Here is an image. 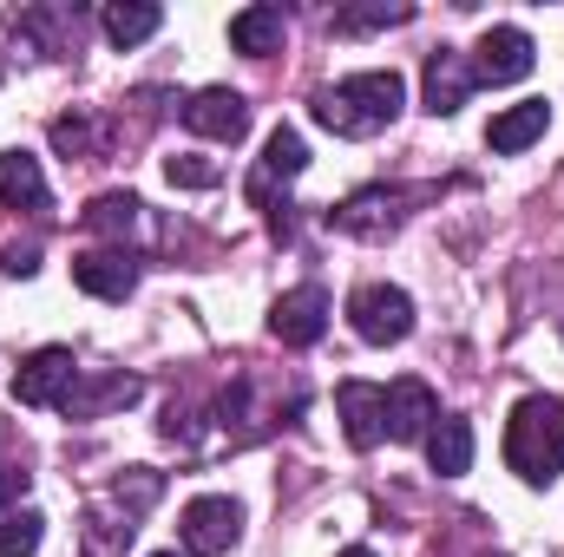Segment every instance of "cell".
I'll return each mask as SVG.
<instances>
[{"instance_id": "5", "label": "cell", "mask_w": 564, "mask_h": 557, "mask_svg": "<svg viewBox=\"0 0 564 557\" xmlns=\"http://www.w3.org/2000/svg\"><path fill=\"white\" fill-rule=\"evenodd\" d=\"M177 538H184V551H191V557H224L237 538H243V505H237V499L204 492V499H191V505H184Z\"/></svg>"}, {"instance_id": "30", "label": "cell", "mask_w": 564, "mask_h": 557, "mask_svg": "<svg viewBox=\"0 0 564 557\" xmlns=\"http://www.w3.org/2000/svg\"><path fill=\"white\" fill-rule=\"evenodd\" d=\"M158 557H177V551H158Z\"/></svg>"}, {"instance_id": "6", "label": "cell", "mask_w": 564, "mask_h": 557, "mask_svg": "<svg viewBox=\"0 0 564 557\" xmlns=\"http://www.w3.org/2000/svg\"><path fill=\"white\" fill-rule=\"evenodd\" d=\"M86 368L73 361V348H33L26 361H20V374H13V401L20 407H66V394H73V381H79Z\"/></svg>"}, {"instance_id": "11", "label": "cell", "mask_w": 564, "mask_h": 557, "mask_svg": "<svg viewBox=\"0 0 564 557\" xmlns=\"http://www.w3.org/2000/svg\"><path fill=\"white\" fill-rule=\"evenodd\" d=\"M73 282L99 302H126L139 288V263L126 250H86V256H73Z\"/></svg>"}, {"instance_id": "12", "label": "cell", "mask_w": 564, "mask_h": 557, "mask_svg": "<svg viewBox=\"0 0 564 557\" xmlns=\"http://www.w3.org/2000/svg\"><path fill=\"white\" fill-rule=\"evenodd\" d=\"M433 419H440V401H433V387H426V381L408 374V381H394V387H388V439H401V446H408V439H426V433H433Z\"/></svg>"}, {"instance_id": "18", "label": "cell", "mask_w": 564, "mask_h": 557, "mask_svg": "<svg viewBox=\"0 0 564 557\" xmlns=\"http://www.w3.org/2000/svg\"><path fill=\"white\" fill-rule=\"evenodd\" d=\"M282 33H289L282 7H243V13H230V46H237V53H250V59L282 53Z\"/></svg>"}, {"instance_id": "4", "label": "cell", "mask_w": 564, "mask_h": 557, "mask_svg": "<svg viewBox=\"0 0 564 557\" xmlns=\"http://www.w3.org/2000/svg\"><path fill=\"white\" fill-rule=\"evenodd\" d=\"M302 164H308V144H302V132L295 125H276L270 139H263V157H257V177H250V204L257 210H270V230H289V204H276V177L289 184V177H302Z\"/></svg>"}, {"instance_id": "20", "label": "cell", "mask_w": 564, "mask_h": 557, "mask_svg": "<svg viewBox=\"0 0 564 557\" xmlns=\"http://www.w3.org/2000/svg\"><path fill=\"white\" fill-rule=\"evenodd\" d=\"M99 26H106V40H112V46H139V40H151V33L164 26V13H158L151 0H112Z\"/></svg>"}, {"instance_id": "19", "label": "cell", "mask_w": 564, "mask_h": 557, "mask_svg": "<svg viewBox=\"0 0 564 557\" xmlns=\"http://www.w3.org/2000/svg\"><path fill=\"white\" fill-rule=\"evenodd\" d=\"M394 204H401V190H361V197L335 204V230H348V237H381V230H394Z\"/></svg>"}, {"instance_id": "24", "label": "cell", "mask_w": 564, "mask_h": 557, "mask_svg": "<svg viewBox=\"0 0 564 557\" xmlns=\"http://www.w3.org/2000/svg\"><path fill=\"white\" fill-rule=\"evenodd\" d=\"M164 177H171L177 190H210L224 171H217L210 157H197V151H177V157H164Z\"/></svg>"}, {"instance_id": "29", "label": "cell", "mask_w": 564, "mask_h": 557, "mask_svg": "<svg viewBox=\"0 0 564 557\" xmlns=\"http://www.w3.org/2000/svg\"><path fill=\"white\" fill-rule=\"evenodd\" d=\"M335 557H375V551L368 545H348V551H335Z\"/></svg>"}, {"instance_id": "7", "label": "cell", "mask_w": 564, "mask_h": 557, "mask_svg": "<svg viewBox=\"0 0 564 557\" xmlns=\"http://www.w3.org/2000/svg\"><path fill=\"white\" fill-rule=\"evenodd\" d=\"M322 328H328V288H322V282L289 288L276 308H270V335H276L282 348H315Z\"/></svg>"}, {"instance_id": "16", "label": "cell", "mask_w": 564, "mask_h": 557, "mask_svg": "<svg viewBox=\"0 0 564 557\" xmlns=\"http://www.w3.org/2000/svg\"><path fill=\"white\" fill-rule=\"evenodd\" d=\"M0 204L7 210H46V171L26 151H0Z\"/></svg>"}, {"instance_id": "1", "label": "cell", "mask_w": 564, "mask_h": 557, "mask_svg": "<svg viewBox=\"0 0 564 557\" xmlns=\"http://www.w3.org/2000/svg\"><path fill=\"white\" fill-rule=\"evenodd\" d=\"M401 106H408V79H401L394 66H388V73H348V79H335L328 92H315V119H322L328 132H341V139H368V132L394 125Z\"/></svg>"}, {"instance_id": "3", "label": "cell", "mask_w": 564, "mask_h": 557, "mask_svg": "<svg viewBox=\"0 0 564 557\" xmlns=\"http://www.w3.org/2000/svg\"><path fill=\"white\" fill-rule=\"evenodd\" d=\"M348 321H355V335L375 341V348L408 341V335H414V295L394 288V282H361V288L348 295Z\"/></svg>"}, {"instance_id": "21", "label": "cell", "mask_w": 564, "mask_h": 557, "mask_svg": "<svg viewBox=\"0 0 564 557\" xmlns=\"http://www.w3.org/2000/svg\"><path fill=\"white\" fill-rule=\"evenodd\" d=\"M139 197L132 190H99L93 204H86V230H99V237H126L132 223H139Z\"/></svg>"}, {"instance_id": "17", "label": "cell", "mask_w": 564, "mask_h": 557, "mask_svg": "<svg viewBox=\"0 0 564 557\" xmlns=\"http://www.w3.org/2000/svg\"><path fill=\"white\" fill-rule=\"evenodd\" d=\"M426 466H433L440 479H459V472L473 466V419H459V414L433 419V433H426Z\"/></svg>"}, {"instance_id": "28", "label": "cell", "mask_w": 564, "mask_h": 557, "mask_svg": "<svg viewBox=\"0 0 564 557\" xmlns=\"http://www.w3.org/2000/svg\"><path fill=\"white\" fill-rule=\"evenodd\" d=\"M20 492H26V472H20V466H0V512H13Z\"/></svg>"}, {"instance_id": "10", "label": "cell", "mask_w": 564, "mask_h": 557, "mask_svg": "<svg viewBox=\"0 0 564 557\" xmlns=\"http://www.w3.org/2000/svg\"><path fill=\"white\" fill-rule=\"evenodd\" d=\"M335 407H341V433H348L355 452H368V446L388 439V387L341 381V387H335Z\"/></svg>"}, {"instance_id": "25", "label": "cell", "mask_w": 564, "mask_h": 557, "mask_svg": "<svg viewBox=\"0 0 564 557\" xmlns=\"http://www.w3.org/2000/svg\"><path fill=\"white\" fill-rule=\"evenodd\" d=\"M112 492H119V505H126V518H139L144 505H151V499L164 492V479H158L151 466H132V472H126V479H119Z\"/></svg>"}, {"instance_id": "23", "label": "cell", "mask_w": 564, "mask_h": 557, "mask_svg": "<svg viewBox=\"0 0 564 557\" xmlns=\"http://www.w3.org/2000/svg\"><path fill=\"white\" fill-rule=\"evenodd\" d=\"M401 20H414V7H341L335 33H375V26H401Z\"/></svg>"}, {"instance_id": "2", "label": "cell", "mask_w": 564, "mask_h": 557, "mask_svg": "<svg viewBox=\"0 0 564 557\" xmlns=\"http://www.w3.org/2000/svg\"><path fill=\"white\" fill-rule=\"evenodd\" d=\"M506 466L525 485H552L564 472V401L552 394H525L506 419Z\"/></svg>"}, {"instance_id": "8", "label": "cell", "mask_w": 564, "mask_h": 557, "mask_svg": "<svg viewBox=\"0 0 564 557\" xmlns=\"http://www.w3.org/2000/svg\"><path fill=\"white\" fill-rule=\"evenodd\" d=\"M184 125H191L197 139L237 144L243 132H250V99H243V92H230V86H204V92L184 106Z\"/></svg>"}, {"instance_id": "27", "label": "cell", "mask_w": 564, "mask_h": 557, "mask_svg": "<svg viewBox=\"0 0 564 557\" xmlns=\"http://www.w3.org/2000/svg\"><path fill=\"white\" fill-rule=\"evenodd\" d=\"M33 256H40L33 243H7V250H0V270H7V276H33V270H40Z\"/></svg>"}, {"instance_id": "26", "label": "cell", "mask_w": 564, "mask_h": 557, "mask_svg": "<svg viewBox=\"0 0 564 557\" xmlns=\"http://www.w3.org/2000/svg\"><path fill=\"white\" fill-rule=\"evenodd\" d=\"M53 144H59L66 157H86V151H93V125H86V119H53Z\"/></svg>"}, {"instance_id": "13", "label": "cell", "mask_w": 564, "mask_h": 557, "mask_svg": "<svg viewBox=\"0 0 564 557\" xmlns=\"http://www.w3.org/2000/svg\"><path fill=\"white\" fill-rule=\"evenodd\" d=\"M132 401H139V381H132V374H79L59 414L66 419H99V414H112V407H132Z\"/></svg>"}, {"instance_id": "9", "label": "cell", "mask_w": 564, "mask_h": 557, "mask_svg": "<svg viewBox=\"0 0 564 557\" xmlns=\"http://www.w3.org/2000/svg\"><path fill=\"white\" fill-rule=\"evenodd\" d=\"M525 73H532V33L525 26H486L479 59H473V79L479 86H512Z\"/></svg>"}, {"instance_id": "22", "label": "cell", "mask_w": 564, "mask_h": 557, "mask_svg": "<svg viewBox=\"0 0 564 557\" xmlns=\"http://www.w3.org/2000/svg\"><path fill=\"white\" fill-rule=\"evenodd\" d=\"M40 538H46V518H40L33 505L0 512V557H33L40 551Z\"/></svg>"}, {"instance_id": "14", "label": "cell", "mask_w": 564, "mask_h": 557, "mask_svg": "<svg viewBox=\"0 0 564 557\" xmlns=\"http://www.w3.org/2000/svg\"><path fill=\"white\" fill-rule=\"evenodd\" d=\"M473 86H479V79H473V66H466L459 53H446V46H440V53L426 59V112H433V119L459 112V106L473 99Z\"/></svg>"}, {"instance_id": "15", "label": "cell", "mask_w": 564, "mask_h": 557, "mask_svg": "<svg viewBox=\"0 0 564 557\" xmlns=\"http://www.w3.org/2000/svg\"><path fill=\"white\" fill-rule=\"evenodd\" d=\"M545 125H552V106H545V99H519V106H506V112L492 119L486 144H492L499 157H519L525 144H539V139H545Z\"/></svg>"}]
</instances>
